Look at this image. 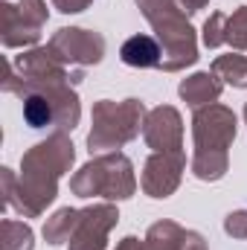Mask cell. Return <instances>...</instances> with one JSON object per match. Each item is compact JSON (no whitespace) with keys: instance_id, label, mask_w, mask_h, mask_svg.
<instances>
[{"instance_id":"6da1fadb","label":"cell","mask_w":247,"mask_h":250,"mask_svg":"<svg viewBox=\"0 0 247 250\" xmlns=\"http://www.w3.org/2000/svg\"><path fill=\"white\" fill-rule=\"evenodd\" d=\"M26 120L32 125H44L50 120V111L41 105V99H29V105H26Z\"/></svg>"}]
</instances>
